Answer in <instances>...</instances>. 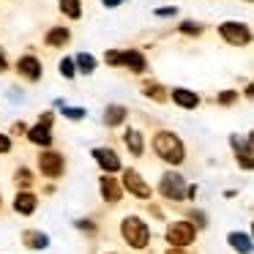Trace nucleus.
Masks as SVG:
<instances>
[{"label":"nucleus","instance_id":"e433bc0d","mask_svg":"<svg viewBox=\"0 0 254 254\" xmlns=\"http://www.w3.org/2000/svg\"><path fill=\"white\" fill-rule=\"evenodd\" d=\"M167 254H186V252H183V249H175V246H172V249H170V252H167Z\"/></svg>","mask_w":254,"mask_h":254},{"label":"nucleus","instance_id":"cd10ccee","mask_svg":"<svg viewBox=\"0 0 254 254\" xmlns=\"http://www.w3.org/2000/svg\"><path fill=\"white\" fill-rule=\"evenodd\" d=\"M238 101V90H221L219 96H216V104H221V107H230V104H235Z\"/></svg>","mask_w":254,"mask_h":254},{"label":"nucleus","instance_id":"58836bf2","mask_svg":"<svg viewBox=\"0 0 254 254\" xmlns=\"http://www.w3.org/2000/svg\"><path fill=\"white\" fill-rule=\"evenodd\" d=\"M0 202H3V199H0Z\"/></svg>","mask_w":254,"mask_h":254},{"label":"nucleus","instance_id":"2f4dec72","mask_svg":"<svg viewBox=\"0 0 254 254\" xmlns=\"http://www.w3.org/2000/svg\"><path fill=\"white\" fill-rule=\"evenodd\" d=\"M52 121H55V115H52V112H41V126H50L52 128Z\"/></svg>","mask_w":254,"mask_h":254},{"label":"nucleus","instance_id":"4be33fe9","mask_svg":"<svg viewBox=\"0 0 254 254\" xmlns=\"http://www.w3.org/2000/svg\"><path fill=\"white\" fill-rule=\"evenodd\" d=\"M61 14H66L68 19H79L82 17V0H58Z\"/></svg>","mask_w":254,"mask_h":254},{"label":"nucleus","instance_id":"412c9836","mask_svg":"<svg viewBox=\"0 0 254 254\" xmlns=\"http://www.w3.org/2000/svg\"><path fill=\"white\" fill-rule=\"evenodd\" d=\"M74 66H77V71L79 74H93L96 71V66H99V61H96L90 52H79L77 58H74Z\"/></svg>","mask_w":254,"mask_h":254},{"label":"nucleus","instance_id":"b1692460","mask_svg":"<svg viewBox=\"0 0 254 254\" xmlns=\"http://www.w3.org/2000/svg\"><path fill=\"white\" fill-rule=\"evenodd\" d=\"M14 183H17L19 189H28L30 183H33V172H30L28 167H19V170L14 172Z\"/></svg>","mask_w":254,"mask_h":254},{"label":"nucleus","instance_id":"393cba45","mask_svg":"<svg viewBox=\"0 0 254 254\" xmlns=\"http://www.w3.org/2000/svg\"><path fill=\"white\" fill-rule=\"evenodd\" d=\"M178 30H181L183 36H202V25L194 22V19H183V22L178 25Z\"/></svg>","mask_w":254,"mask_h":254},{"label":"nucleus","instance_id":"0eeeda50","mask_svg":"<svg viewBox=\"0 0 254 254\" xmlns=\"http://www.w3.org/2000/svg\"><path fill=\"white\" fill-rule=\"evenodd\" d=\"M123 189L137 199H148L150 197V186L145 183V178L137 170H123Z\"/></svg>","mask_w":254,"mask_h":254},{"label":"nucleus","instance_id":"6ab92c4d","mask_svg":"<svg viewBox=\"0 0 254 254\" xmlns=\"http://www.w3.org/2000/svg\"><path fill=\"white\" fill-rule=\"evenodd\" d=\"M22 243L30 246V249H47L50 246V238H47L44 232H39V230H25L22 232Z\"/></svg>","mask_w":254,"mask_h":254},{"label":"nucleus","instance_id":"c756f323","mask_svg":"<svg viewBox=\"0 0 254 254\" xmlns=\"http://www.w3.org/2000/svg\"><path fill=\"white\" fill-rule=\"evenodd\" d=\"M175 14H178V6H167V8H156V11H153V17L167 19V17H175Z\"/></svg>","mask_w":254,"mask_h":254},{"label":"nucleus","instance_id":"aec40b11","mask_svg":"<svg viewBox=\"0 0 254 254\" xmlns=\"http://www.w3.org/2000/svg\"><path fill=\"white\" fill-rule=\"evenodd\" d=\"M142 96H145V99L159 101V104H161V101L170 99V96H167V90H164V85H161V82H150V79L142 85Z\"/></svg>","mask_w":254,"mask_h":254},{"label":"nucleus","instance_id":"9d476101","mask_svg":"<svg viewBox=\"0 0 254 254\" xmlns=\"http://www.w3.org/2000/svg\"><path fill=\"white\" fill-rule=\"evenodd\" d=\"M17 74L28 82H39L41 79V61L36 55H22L17 61Z\"/></svg>","mask_w":254,"mask_h":254},{"label":"nucleus","instance_id":"4c0bfd02","mask_svg":"<svg viewBox=\"0 0 254 254\" xmlns=\"http://www.w3.org/2000/svg\"><path fill=\"white\" fill-rule=\"evenodd\" d=\"M246 3H252V0H246Z\"/></svg>","mask_w":254,"mask_h":254},{"label":"nucleus","instance_id":"f257e3e1","mask_svg":"<svg viewBox=\"0 0 254 254\" xmlns=\"http://www.w3.org/2000/svg\"><path fill=\"white\" fill-rule=\"evenodd\" d=\"M153 153L161 161L178 167L186 161V145H183V139L175 131H156L153 134Z\"/></svg>","mask_w":254,"mask_h":254},{"label":"nucleus","instance_id":"6e6552de","mask_svg":"<svg viewBox=\"0 0 254 254\" xmlns=\"http://www.w3.org/2000/svg\"><path fill=\"white\" fill-rule=\"evenodd\" d=\"M99 191H101V197H104L110 205H118V202H121V197H123L121 181H115L110 172H104V175L99 178Z\"/></svg>","mask_w":254,"mask_h":254},{"label":"nucleus","instance_id":"f8f14e48","mask_svg":"<svg viewBox=\"0 0 254 254\" xmlns=\"http://www.w3.org/2000/svg\"><path fill=\"white\" fill-rule=\"evenodd\" d=\"M170 93V99L175 101L178 107H183V110H197L199 107V93H194V90H189V88H172V90H167Z\"/></svg>","mask_w":254,"mask_h":254},{"label":"nucleus","instance_id":"7ed1b4c3","mask_svg":"<svg viewBox=\"0 0 254 254\" xmlns=\"http://www.w3.org/2000/svg\"><path fill=\"white\" fill-rule=\"evenodd\" d=\"M219 36L232 47H246L252 44V28L246 22H235V19H227L219 25Z\"/></svg>","mask_w":254,"mask_h":254},{"label":"nucleus","instance_id":"4468645a","mask_svg":"<svg viewBox=\"0 0 254 254\" xmlns=\"http://www.w3.org/2000/svg\"><path fill=\"white\" fill-rule=\"evenodd\" d=\"M25 134H28V139L36 145V148H50V145H52V128L50 126H41V123H39V126L28 128Z\"/></svg>","mask_w":254,"mask_h":254},{"label":"nucleus","instance_id":"a211bd4d","mask_svg":"<svg viewBox=\"0 0 254 254\" xmlns=\"http://www.w3.org/2000/svg\"><path fill=\"white\" fill-rule=\"evenodd\" d=\"M227 241H230V246L238 254H252V238H249V232H230Z\"/></svg>","mask_w":254,"mask_h":254},{"label":"nucleus","instance_id":"f03ea898","mask_svg":"<svg viewBox=\"0 0 254 254\" xmlns=\"http://www.w3.org/2000/svg\"><path fill=\"white\" fill-rule=\"evenodd\" d=\"M121 232H123V241H126L131 249H145L148 241H150L148 224H145L142 219H137V216H126L123 224H121Z\"/></svg>","mask_w":254,"mask_h":254},{"label":"nucleus","instance_id":"a878e982","mask_svg":"<svg viewBox=\"0 0 254 254\" xmlns=\"http://www.w3.org/2000/svg\"><path fill=\"white\" fill-rule=\"evenodd\" d=\"M58 68H61V77H66V79H74V77H77V66H74V58H63V61L58 63Z\"/></svg>","mask_w":254,"mask_h":254},{"label":"nucleus","instance_id":"f704fd0d","mask_svg":"<svg viewBox=\"0 0 254 254\" xmlns=\"http://www.w3.org/2000/svg\"><path fill=\"white\" fill-rule=\"evenodd\" d=\"M101 3H104L107 8H118V6L123 3V0H101Z\"/></svg>","mask_w":254,"mask_h":254},{"label":"nucleus","instance_id":"bb28decb","mask_svg":"<svg viewBox=\"0 0 254 254\" xmlns=\"http://www.w3.org/2000/svg\"><path fill=\"white\" fill-rule=\"evenodd\" d=\"M63 115H66L68 121H82V118L88 115V110H82V107H68V104H63Z\"/></svg>","mask_w":254,"mask_h":254},{"label":"nucleus","instance_id":"20e7f679","mask_svg":"<svg viewBox=\"0 0 254 254\" xmlns=\"http://www.w3.org/2000/svg\"><path fill=\"white\" fill-rule=\"evenodd\" d=\"M159 191L164 194L167 199H186V178L181 172H164L159 183Z\"/></svg>","mask_w":254,"mask_h":254},{"label":"nucleus","instance_id":"5701e85b","mask_svg":"<svg viewBox=\"0 0 254 254\" xmlns=\"http://www.w3.org/2000/svg\"><path fill=\"white\" fill-rule=\"evenodd\" d=\"M235 159H238V164H241L243 170H252V167H254V161H252V139L235 150Z\"/></svg>","mask_w":254,"mask_h":254},{"label":"nucleus","instance_id":"ddd939ff","mask_svg":"<svg viewBox=\"0 0 254 254\" xmlns=\"http://www.w3.org/2000/svg\"><path fill=\"white\" fill-rule=\"evenodd\" d=\"M68 41H71V30L63 28V25L50 28V30H47V36H44V44L47 47H66Z\"/></svg>","mask_w":254,"mask_h":254},{"label":"nucleus","instance_id":"7c9ffc66","mask_svg":"<svg viewBox=\"0 0 254 254\" xmlns=\"http://www.w3.org/2000/svg\"><path fill=\"white\" fill-rule=\"evenodd\" d=\"M8 150H11V137L0 131V153H8Z\"/></svg>","mask_w":254,"mask_h":254},{"label":"nucleus","instance_id":"c85d7f7f","mask_svg":"<svg viewBox=\"0 0 254 254\" xmlns=\"http://www.w3.org/2000/svg\"><path fill=\"white\" fill-rule=\"evenodd\" d=\"M104 63L107 66H121V50H107L104 52Z\"/></svg>","mask_w":254,"mask_h":254},{"label":"nucleus","instance_id":"f3484780","mask_svg":"<svg viewBox=\"0 0 254 254\" xmlns=\"http://www.w3.org/2000/svg\"><path fill=\"white\" fill-rule=\"evenodd\" d=\"M126 118H128V110L123 104H110L104 110V123L107 126H121V123H126Z\"/></svg>","mask_w":254,"mask_h":254},{"label":"nucleus","instance_id":"473e14b6","mask_svg":"<svg viewBox=\"0 0 254 254\" xmlns=\"http://www.w3.org/2000/svg\"><path fill=\"white\" fill-rule=\"evenodd\" d=\"M77 227H79V230H88V232H96L93 221H88V219H79V221H77Z\"/></svg>","mask_w":254,"mask_h":254},{"label":"nucleus","instance_id":"2eb2a0df","mask_svg":"<svg viewBox=\"0 0 254 254\" xmlns=\"http://www.w3.org/2000/svg\"><path fill=\"white\" fill-rule=\"evenodd\" d=\"M36 205H39V199H36V194L30 191H19L17 197H14V210L22 216H30L36 210Z\"/></svg>","mask_w":254,"mask_h":254},{"label":"nucleus","instance_id":"1a4fd4ad","mask_svg":"<svg viewBox=\"0 0 254 254\" xmlns=\"http://www.w3.org/2000/svg\"><path fill=\"white\" fill-rule=\"evenodd\" d=\"M93 159H96V164H99L104 172H110V175L121 172V167H123L121 156H118L112 148H93Z\"/></svg>","mask_w":254,"mask_h":254},{"label":"nucleus","instance_id":"9b49d317","mask_svg":"<svg viewBox=\"0 0 254 254\" xmlns=\"http://www.w3.org/2000/svg\"><path fill=\"white\" fill-rule=\"evenodd\" d=\"M121 66L128 68L131 74H145L148 71V61L139 50H121Z\"/></svg>","mask_w":254,"mask_h":254},{"label":"nucleus","instance_id":"dca6fc26","mask_svg":"<svg viewBox=\"0 0 254 254\" xmlns=\"http://www.w3.org/2000/svg\"><path fill=\"white\" fill-rule=\"evenodd\" d=\"M123 142H126L128 150H131V156H142L145 153V139H142V134H139L137 128H126V131H123Z\"/></svg>","mask_w":254,"mask_h":254},{"label":"nucleus","instance_id":"c9c22d12","mask_svg":"<svg viewBox=\"0 0 254 254\" xmlns=\"http://www.w3.org/2000/svg\"><path fill=\"white\" fill-rule=\"evenodd\" d=\"M243 96H246V99H252V96H254V88H252V85H246V90H243Z\"/></svg>","mask_w":254,"mask_h":254},{"label":"nucleus","instance_id":"39448f33","mask_svg":"<svg viewBox=\"0 0 254 254\" xmlns=\"http://www.w3.org/2000/svg\"><path fill=\"white\" fill-rule=\"evenodd\" d=\"M194 235H197V230H194L191 221H175V224L167 227V243L175 246V249L189 246V243L194 241Z\"/></svg>","mask_w":254,"mask_h":254},{"label":"nucleus","instance_id":"423d86ee","mask_svg":"<svg viewBox=\"0 0 254 254\" xmlns=\"http://www.w3.org/2000/svg\"><path fill=\"white\" fill-rule=\"evenodd\" d=\"M39 170L44 178H61L63 170H66V159H63L61 153H55V150L44 148L39 156Z\"/></svg>","mask_w":254,"mask_h":254},{"label":"nucleus","instance_id":"72a5a7b5","mask_svg":"<svg viewBox=\"0 0 254 254\" xmlns=\"http://www.w3.org/2000/svg\"><path fill=\"white\" fill-rule=\"evenodd\" d=\"M3 71H8V61H6V52L0 50V74Z\"/></svg>","mask_w":254,"mask_h":254}]
</instances>
